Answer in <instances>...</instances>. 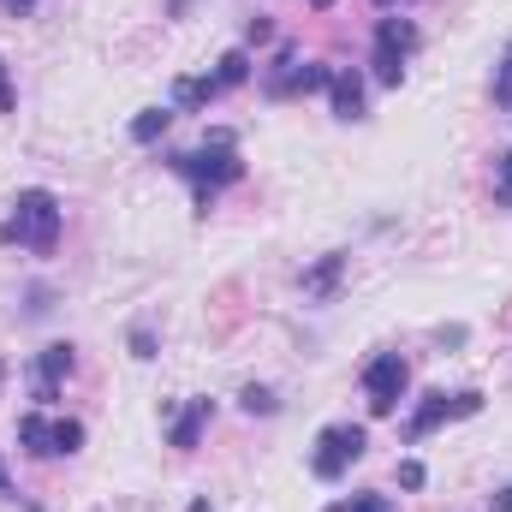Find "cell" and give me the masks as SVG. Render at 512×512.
Here are the masks:
<instances>
[{
	"instance_id": "obj_27",
	"label": "cell",
	"mask_w": 512,
	"mask_h": 512,
	"mask_svg": "<svg viewBox=\"0 0 512 512\" xmlns=\"http://www.w3.org/2000/svg\"><path fill=\"white\" fill-rule=\"evenodd\" d=\"M0 495H6V459H0Z\"/></svg>"
},
{
	"instance_id": "obj_21",
	"label": "cell",
	"mask_w": 512,
	"mask_h": 512,
	"mask_svg": "<svg viewBox=\"0 0 512 512\" xmlns=\"http://www.w3.org/2000/svg\"><path fill=\"white\" fill-rule=\"evenodd\" d=\"M423 483H429V471H423L417 459H405V465H399V489H423Z\"/></svg>"
},
{
	"instance_id": "obj_3",
	"label": "cell",
	"mask_w": 512,
	"mask_h": 512,
	"mask_svg": "<svg viewBox=\"0 0 512 512\" xmlns=\"http://www.w3.org/2000/svg\"><path fill=\"white\" fill-rule=\"evenodd\" d=\"M364 447H370V435H364V423H328L322 435H316V453H310V471L322 477V483H340L358 459H364Z\"/></svg>"
},
{
	"instance_id": "obj_1",
	"label": "cell",
	"mask_w": 512,
	"mask_h": 512,
	"mask_svg": "<svg viewBox=\"0 0 512 512\" xmlns=\"http://www.w3.org/2000/svg\"><path fill=\"white\" fill-rule=\"evenodd\" d=\"M173 173L191 179V191H197V215H209V209H215V191L245 179V161H239V149H233V131H209L203 149L173 155Z\"/></svg>"
},
{
	"instance_id": "obj_4",
	"label": "cell",
	"mask_w": 512,
	"mask_h": 512,
	"mask_svg": "<svg viewBox=\"0 0 512 512\" xmlns=\"http://www.w3.org/2000/svg\"><path fill=\"white\" fill-rule=\"evenodd\" d=\"M18 441H24V453H36V459H60V453H78V447H84V423L30 411V417H18Z\"/></svg>"
},
{
	"instance_id": "obj_11",
	"label": "cell",
	"mask_w": 512,
	"mask_h": 512,
	"mask_svg": "<svg viewBox=\"0 0 512 512\" xmlns=\"http://www.w3.org/2000/svg\"><path fill=\"white\" fill-rule=\"evenodd\" d=\"M298 78H304V66H298V60H292V54L280 48V60H274L268 72H262V90H268L274 102H286V96H298Z\"/></svg>"
},
{
	"instance_id": "obj_13",
	"label": "cell",
	"mask_w": 512,
	"mask_h": 512,
	"mask_svg": "<svg viewBox=\"0 0 512 512\" xmlns=\"http://www.w3.org/2000/svg\"><path fill=\"white\" fill-rule=\"evenodd\" d=\"M251 78V54L245 48H227L221 60H215V90H239Z\"/></svg>"
},
{
	"instance_id": "obj_20",
	"label": "cell",
	"mask_w": 512,
	"mask_h": 512,
	"mask_svg": "<svg viewBox=\"0 0 512 512\" xmlns=\"http://www.w3.org/2000/svg\"><path fill=\"white\" fill-rule=\"evenodd\" d=\"M495 108H512V48L501 60V72H495Z\"/></svg>"
},
{
	"instance_id": "obj_30",
	"label": "cell",
	"mask_w": 512,
	"mask_h": 512,
	"mask_svg": "<svg viewBox=\"0 0 512 512\" xmlns=\"http://www.w3.org/2000/svg\"><path fill=\"white\" fill-rule=\"evenodd\" d=\"M179 6H185V0H173V12H179Z\"/></svg>"
},
{
	"instance_id": "obj_32",
	"label": "cell",
	"mask_w": 512,
	"mask_h": 512,
	"mask_svg": "<svg viewBox=\"0 0 512 512\" xmlns=\"http://www.w3.org/2000/svg\"><path fill=\"white\" fill-rule=\"evenodd\" d=\"M0 382H6V370H0Z\"/></svg>"
},
{
	"instance_id": "obj_12",
	"label": "cell",
	"mask_w": 512,
	"mask_h": 512,
	"mask_svg": "<svg viewBox=\"0 0 512 512\" xmlns=\"http://www.w3.org/2000/svg\"><path fill=\"white\" fill-rule=\"evenodd\" d=\"M340 268H346V251H328L310 274H304V292H310V298H328V292L340 286Z\"/></svg>"
},
{
	"instance_id": "obj_8",
	"label": "cell",
	"mask_w": 512,
	"mask_h": 512,
	"mask_svg": "<svg viewBox=\"0 0 512 512\" xmlns=\"http://www.w3.org/2000/svg\"><path fill=\"white\" fill-rule=\"evenodd\" d=\"M78 370V352L66 346V340H54V346H42V358H36V399L48 405V399H60V382Z\"/></svg>"
},
{
	"instance_id": "obj_25",
	"label": "cell",
	"mask_w": 512,
	"mask_h": 512,
	"mask_svg": "<svg viewBox=\"0 0 512 512\" xmlns=\"http://www.w3.org/2000/svg\"><path fill=\"white\" fill-rule=\"evenodd\" d=\"M0 6H6V12H12V18H24V12H36V6H42V0H0Z\"/></svg>"
},
{
	"instance_id": "obj_29",
	"label": "cell",
	"mask_w": 512,
	"mask_h": 512,
	"mask_svg": "<svg viewBox=\"0 0 512 512\" xmlns=\"http://www.w3.org/2000/svg\"><path fill=\"white\" fill-rule=\"evenodd\" d=\"M191 512H209V501H191Z\"/></svg>"
},
{
	"instance_id": "obj_17",
	"label": "cell",
	"mask_w": 512,
	"mask_h": 512,
	"mask_svg": "<svg viewBox=\"0 0 512 512\" xmlns=\"http://www.w3.org/2000/svg\"><path fill=\"white\" fill-rule=\"evenodd\" d=\"M328 512H393V501L387 495H352V501H340V507H328Z\"/></svg>"
},
{
	"instance_id": "obj_16",
	"label": "cell",
	"mask_w": 512,
	"mask_h": 512,
	"mask_svg": "<svg viewBox=\"0 0 512 512\" xmlns=\"http://www.w3.org/2000/svg\"><path fill=\"white\" fill-rule=\"evenodd\" d=\"M495 203L512 209V149L507 155H495Z\"/></svg>"
},
{
	"instance_id": "obj_23",
	"label": "cell",
	"mask_w": 512,
	"mask_h": 512,
	"mask_svg": "<svg viewBox=\"0 0 512 512\" xmlns=\"http://www.w3.org/2000/svg\"><path fill=\"white\" fill-rule=\"evenodd\" d=\"M268 36H274V24H268V18H251V24H245V42H268Z\"/></svg>"
},
{
	"instance_id": "obj_28",
	"label": "cell",
	"mask_w": 512,
	"mask_h": 512,
	"mask_svg": "<svg viewBox=\"0 0 512 512\" xmlns=\"http://www.w3.org/2000/svg\"><path fill=\"white\" fill-rule=\"evenodd\" d=\"M310 6H316V12H328V6H334V0H310Z\"/></svg>"
},
{
	"instance_id": "obj_2",
	"label": "cell",
	"mask_w": 512,
	"mask_h": 512,
	"mask_svg": "<svg viewBox=\"0 0 512 512\" xmlns=\"http://www.w3.org/2000/svg\"><path fill=\"white\" fill-rule=\"evenodd\" d=\"M0 245H18V251L48 256L54 245H60V197H54V191H42V185L18 191V197H12V215H6V227H0Z\"/></svg>"
},
{
	"instance_id": "obj_24",
	"label": "cell",
	"mask_w": 512,
	"mask_h": 512,
	"mask_svg": "<svg viewBox=\"0 0 512 512\" xmlns=\"http://www.w3.org/2000/svg\"><path fill=\"white\" fill-rule=\"evenodd\" d=\"M18 108V96H12V84H6V66H0V114H12Z\"/></svg>"
},
{
	"instance_id": "obj_9",
	"label": "cell",
	"mask_w": 512,
	"mask_h": 512,
	"mask_svg": "<svg viewBox=\"0 0 512 512\" xmlns=\"http://www.w3.org/2000/svg\"><path fill=\"white\" fill-rule=\"evenodd\" d=\"M328 102H334L340 120H364V78H358L352 66H334V78H328Z\"/></svg>"
},
{
	"instance_id": "obj_15",
	"label": "cell",
	"mask_w": 512,
	"mask_h": 512,
	"mask_svg": "<svg viewBox=\"0 0 512 512\" xmlns=\"http://www.w3.org/2000/svg\"><path fill=\"white\" fill-rule=\"evenodd\" d=\"M167 126H173V114H167V108H143V114L131 120V137H137V143H155Z\"/></svg>"
},
{
	"instance_id": "obj_26",
	"label": "cell",
	"mask_w": 512,
	"mask_h": 512,
	"mask_svg": "<svg viewBox=\"0 0 512 512\" xmlns=\"http://www.w3.org/2000/svg\"><path fill=\"white\" fill-rule=\"evenodd\" d=\"M495 501V512H512V489H501V495H489Z\"/></svg>"
},
{
	"instance_id": "obj_19",
	"label": "cell",
	"mask_w": 512,
	"mask_h": 512,
	"mask_svg": "<svg viewBox=\"0 0 512 512\" xmlns=\"http://www.w3.org/2000/svg\"><path fill=\"white\" fill-rule=\"evenodd\" d=\"M328 78H334V66H304V78H298V96H316V90H328Z\"/></svg>"
},
{
	"instance_id": "obj_7",
	"label": "cell",
	"mask_w": 512,
	"mask_h": 512,
	"mask_svg": "<svg viewBox=\"0 0 512 512\" xmlns=\"http://www.w3.org/2000/svg\"><path fill=\"white\" fill-rule=\"evenodd\" d=\"M405 382H411V370H405V358H399V352L370 358V370H364L370 411H376V417H393V411H399V399H405Z\"/></svg>"
},
{
	"instance_id": "obj_31",
	"label": "cell",
	"mask_w": 512,
	"mask_h": 512,
	"mask_svg": "<svg viewBox=\"0 0 512 512\" xmlns=\"http://www.w3.org/2000/svg\"><path fill=\"white\" fill-rule=\"evenodd\" d=\"M376 6H393V0H376Z\"/></svg>"
},
{
	"instance_id": "obj_6",
	"label": "cell",
	"mask_w": 512,
	"mask_h": 512,
	"mask_svg": "<svg viewBox=\"0 0 512 512\" xmlns=\"http://www.w3.org/2000/svg\"><path fill=\"white\" fill-rule=\"evenodd\" d=\"M483 411V393L477 387H465V393H423V405H417V417L405 423V441H423V435H435L441 423H453V417H477Z\"/></svg>"
},
{
	"instance_id": "obj_10",
	"label": "cell",
	"mask_w": 512,
	"mask_h": 512,
	"mask_svg": "<svg viewBox=\"0 0 512 512\" xmlns=\"http://www.w3.org/2000/svg\"><path fill=\"white\" fill-rule=\"evenodd\" d=\"M209 417H215V405H209V399H191V405L179 411V423L167 429V441H173L179 453H191V447L203 441V429H209Z\"/></svg>"
},
{
	"instance_id": "obj_18",
	"label": "cell",
	"mask_w": 512,
	"mask_h": 512,
	"mask_svg": "<svg viewBox=\"0 0 512 512\" xmlns=\"http://www.w3.org/2000/svg\"><path fill=\"white\" fill-rule=\"evenodd\" d=\"M239 405H245L251 417H268V411H274V393H268V387H245V393H239Z\"/></svg>"
},
{
	"instance_id": "obj_22",
	"label": "cell",
	"mask_w": 512,
	"mask_h": 512,
	"mask_svg": "<svg viewBox=\"0 0 512 512\" xmlns=\"http://www.w3.org/2000/svg\"><path fill=\"white\" fill-rule=\"evenodd\" d=\"M131 358H155V334L149 328H131Z\"/></svg>"
},
{
	"instance_id": "obj_5",
	"label": "cell",
	"mask_w": 512,
	"mask_h": 512,
	"mask_svg": "<svg viewBox=\"0 0 512 512\" xmlns=\"http://www.w3.org/2000/svg\"><path fill=\"white\" fill-rule=\"evenodd\" d=\"M411 48H417V24H411V18H382V24H376V84L399 90Z\"/></svg>"
},
{
	"instance_id": "obj_14",
	"label": "cell",
	"mask_w": 512,
	"mask_h": 512,
	"mask_svg": "<svg viewBox=\"0 0 512 512\" xmlns=\"http://www.w3.org/2000/svg\"><path fill=\"white\" fill-rule=\"evenodd\" d=\"M215 96H221L215 78H179V84H173V102H179V108H209Z\"/></svg>"
}]
</instances>
